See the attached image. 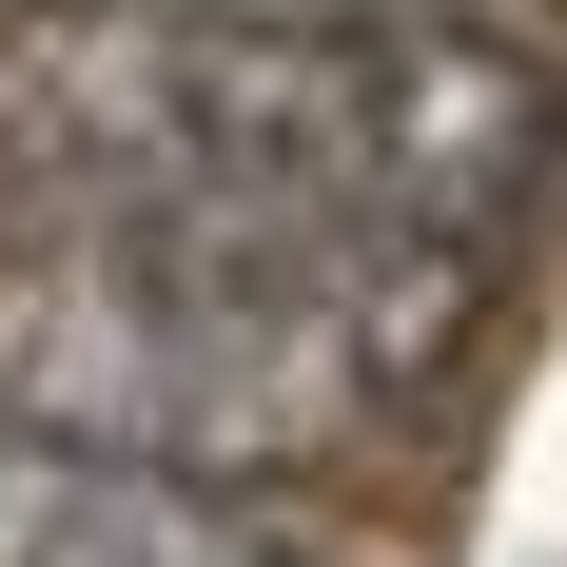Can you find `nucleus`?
I'll use <instances>...</instances> for the list:
<instances>
[{"instance_id": "f257e3e1", "label": "nucleus", "mask_w": 567, "mask_h": 567, "mask_svg": "<svg viewBox=\"0 0 567 567\" xmlns=\"http://www.w3.org/2000/svg\"><path fill=\"white\" fill-rule=\"evenodd\" d=\"M0 137L59 216H293L509 255L548 196V79L489 20H137L79 0L0 59Z\"/></svg>"}, {"instance_id": "7ed1b4c3", "label": "nucleus", "mask_w": 567, "mask_h": 567, "mask_svg": "<svg viewBox=\"0 0 567 567\" xmlns=\"http://www.w3.org/2000/svg\"><path fill=\"white\" fill-rule=\"evenodd\" d=\"M0 567H333V548H313L293 509H255L235 470L0 431Z\"/></svg>"}, {"instance_id": "f03ea898", "label": "nucleus", "mask_w": 567, "mask_h": 567, "mask_svg": "<svg viewBox=\"0 0 567 567\" xmlns=\"http://www.w3.org/2000/svg\"><path fill=\"white\" fill-rule=\"evenodd\" d=\"M489 313V255L431 235H293V216H59L0 275V431L157 470H275L392 431Z\"/></svg>"}, {"instance_id": "20e7f679", "label": "nucleus", "mask_w": 567, "mask_h": 567, "mask_svg": "<svg viewBox=\"0 0 567 567\" xmlns=\"http://www.w3.org/2000/svg\"><path fill=\"white\" fill-rule=\"evenodd\" d=\"M137 20H489V0H137Z\"/></svg>"}]
</instances>
